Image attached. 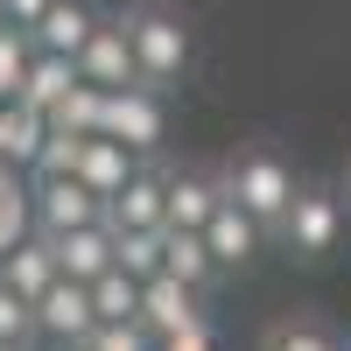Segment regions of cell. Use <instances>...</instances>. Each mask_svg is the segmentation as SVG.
<instances>
[{
	"label": "cell",
	"instance_id": "1",
	"mask_svg": "<svg viewBox=\"0 0 351 351\" xmlns=\"http://www.w3.org/2000/svg\"><path fill=\"white\" fill-rule=\"evenodd\" d=\"M127 14V43H134V71L141 84H155V92H176V84L190 77L197 64V28L183 8H169V0H134Z\"/></svg>",
	"mask_w": 351,
	"mask_h": 351
},
{
	"label": "cell",
	"instance_id": "2",
	"mask_svg": "<svg viewBox=\"0 0 351 351\" xmlns=\"http://www.w3.org/2000/svg\"><path fill=\"white\" fill-rule=\"evenodd\" d=\"M218 183H225V197H239L246 211L274 232L281 211L295 204V183H302V176L288 169L281 148H239V155H225V162H218Z\"/></svg>",
	"mask_w": 351,
	"mask_h": 351
},
{
	"label": "cell",
	"instance_id": "3",
	"mask_svg": "<svg viewBox=\"0 0 351 351\" xmlns=\"http://www.w3.org/2000/svg\"><path fill=\"white\" fill-rule=\"evenodd\" d=\"M344 239V190L330 183H295V204L281 211L274 225V246L288 260H302V267H316V260H330Z\"/></svg>",
	"mask_w": 351,
	"mask_h": 351
},
{
	"label": "cell",
	"instance_id": "4",
	"mask_svg": "<svg viewBox=\"0 0 351 351\" xmlns=\"http://www.w3.org/2000/svg\"><path fill=\"white\" fill-rule=\"evenodd\" d=\"M169 92H155V84H120V92H106V120L99 134H112L120 148H134L141 162H148L162 141H169V112H162Z\"/></svg>",
	"mask_w": 351,
	"mask_h": 351
},
{
	"label": "cell",
	"instance_id": "5",
	"mask_svg": "<svg viewBox=\"0 0 351 351\" xmlns=\"http://www.w3.org/2000/svg\"><path fill=\"white\" fill-rule=\"evenodd\" d=\"M211 295H197L190 281H176V274H155V281H141V330H148L155 344L162 337H183V330H204L211 324V309H204Z\"/></svg>",
	"mask_w": 351,
	"mask_h": 351
},
{
	"label": "cell",
	"instance_id": "6",
	"mask_svg": "<svg viewBox=\"0 0 351 351\" xmlns=\"http://www.w3.org/2000/svg\"><path fill=\"white\" fill-rule=\"evenodd\" d=\"M92 324H99V309H92V281L56 274L43 295H36V337H49V344L77 351L84 337H92Z\"/></svg>",
	"mask_w": 351,
	"mask_h": 351
},
{
	"label": "cell",
	"instance_id": "7",
	"mask_svg": "<svg viewBox=\"0 0 351 351\" xmlns=\"http://www.w3.org/2000/svg\"><path fill=\"white\" fill-rule=\"evenodd\" d=\"M204 246H211V253H218V267L232 274V267H253V260H260V253L274 246V232L260 225V218L246 211L239 197H218L211 225H204Z\"/></svg>",
	"mask_w": 351,
	"mask_h": 351
},
{
	"label": "cell",
	"instance_id": "8",
	"mask_svg": "<svg viewBox=\"0 0 351 351\" xmlns=\"http://www.w3.org/2000/svg\"><path fill=\"white\" fill-rule=\"evenodd\" d=\"M77 77H84V84H99V92L141 84V71H134V43H127V14H99L92 43L77 49Z\"/></svg>",
	"mask_w": 351,
	"mask_h": 351
},
{
	"label": "cell",
	"instance_id": "9",
	"mask_svg": "<svg viewBox=\"0 0 351 351\" xmlns=\"http://www.w3.org/2000/svg\"><path fill=\"white\" fill-rule=\"evenodd\" d=\"M28 190H36V232H71V225H99L106 204L77 183V176H28Z\"/></svg>",
	"mask_w": 351,
	"mask_h": 351
},
{
	"label": "cell",
	"instance_id": "10",
	"mask_svg": "<svg viewBox=\"0 0 351 351\" xmlns=\"http://www.w3.org/2000/svg\"><path fill=\"white\" fill-rule=\"evenodd\" d=\"M218 197H225L218 169H204V162L162 169V211H169V225H190V232H204V225H211V211H218Z\"/></svg>",
	"mask_w": 351,
	"mask_h": 351
},
{
	"label": "cell",
	"instance_id": "11",
	"mask_svg": "<svg viewBox=\"0 0 351 351\" xmlns=\"http://www.w3.org/2000/svg\"><path fill=\"white\" fill-rule=\"evenodd\" d=\"M134 169H141V155H134V148H120L112 134H84V141H77V162H71V176H77V183L92 190L99 204H106V197H120Z\"/></svg>",
	"mask_w": 351,
	"mask_h": 351
},
{
	"label": "cell",
	"instance_id": "12",
	"mask_svg": "<svg viewBox=\"0 0 351 351\" xmlns=\"http://www.w3.org/2000/svg\"><path fill=\"white\" fill-rule=\"evenodd\" d=\"M106 225L112 232H162L169 211H162V162H141L127 176L120 197H106Z\"/></svg>",
	"mask_w": 351,
	"mask_h": 351
},
{
	"label": "cell",
	"instance_id": "13",
	"mask_svg": "<svg viewBox=\"0 0 351 351\" xmlns=\"http://www.w3.org/2000/svg\"><path fill=\"white\" fill-rule=\"evenodd\" d=\"M49 253H56V274L71 281H99L112 267V225H71V232H49Z\"/></svg>",
	"mask_w": 351,
	"mask_h": 351
},
{
	"label": "cell",
	"instance_id": "14",
	"mask_svg": "<svg viewBox=\"0 0 351 351\" xmlns=\"http://www.w3.org/2000/svg\"><path fill=\"white\" fill-rule=\"evenodd\" d=\"M162 274L190 281L197 295H211L225 267H218V253L204 246V232H190V225H162Z\"/></svg>",
	"mask_w": 351,
	"mask_h": 351
},
{
	"label": "cell",
	"instance_id": "15",
	"mask_svg": "<svg viewBox=\"0 0 351 351\" xmlns=\"http://www.w3.org/2000/svg\"><path fill=\"white\" fill-rule=\"evenodd\" d=\"M92 28H99V8H92V0H56V8L28 28V43L49 49V56H77L84 43H92Z\"/></svg>",
	"mask_w": 351,
	"mask_h": 351
},
{
	"label": "cell",
	"instance_id": "16",
	"mask_svg": "<svg viewBox=\"0 0 351 351\" xmlns=\"http://www.w3.org/2000/svg\"><path fill=\"white\" fill-rule=\"evenodd\" d=\"M260 351H344V337H337L330 316H316V309H288V316H274V324L260 330Z\"/></svg>",
	"mask_w": 351,
	"mask_h": 351
},
{
	"label": "cell",
	"instance_id": "17",
	"mask_svg": "<svg viewBox=\"0 0 351 351\" xmlns=\"http://www.w3.org/2000/svg\"><path fill=\"white\" fill-rule=\"evenodd\" d=\"M0 281H8L14 295H28V302H36L43 288L56 281V253H49L43 232H28V239H14L8 253H0Z\"/></svg>",
	"mask_w": 351,
	"mask_h": 351
},
{
	"label": "cell",
	"instance_id": "18",
	"mask_svg": "<svg viewBox=\"0 0 351 351\" xmlns=\"http://www.w3.org/2000/svg\"><path fill=\"white\" fill-rule=\"evenodd\" d=\"M43 134H49V112H36V106H0V162H14V169H36V155H43Z\"/></svg>",
	"mask_w": 351,
	"mask_h": 351
},
{
	"label": "cell",
	"instance_id": "19",
	"mask_svg": "<svg viewBox=\"0 0 351 351\" xmlns=\"http://www.w3.org/2000/svg\"><path fill=\"white\" fill-rule=\"evenodd\" d=\"M36 232V190H28V169L0 162V253H8L14 239H28Z\"/></svg>",
	"mask_w": 351,
	"mask_h": 351
},
{
	"label": "cell",
	"instance_id": "20",
	"mask_svg": "<svg viewBox=\"0 0 351 351\" xmlns=\"http://www.w3.org/2000/svg\"><path fill=\"white\" fill-rule=\"evenodd\" d=\"M77 84V56H49V49H36V64H28V84H21V106H36V112H49L56 99H64Z\"/></svg>",
	"mask_w": 351,
	"mask_h": 351
},
{
	"label": "cell",
	"instance_id": "21",
	"mask_svg": "<svg viewBox=\"0 0 351 351\" xmlns=\"http://www.w3.org/2000/svg\"><path fill=\"white\" fill-rule=\"evenodd\" d=\"M92 309H99V324H141V281L120 274V267H106L92 281Z\"/></svg>",
	"mask_w": 351,
	"mask_h": 351
},
{
	"label": "cell",
	"instance_id": "22",
	"mask_svg": "<svg viewBox=\"0 0 351 351\" xmlns=\"http://www.w3.org/2000/svg\"><path fill=\"white\" fill-rule=\"evenodd\" d=\"M99 120H106V92H99V84H84V77L49 106V127H64V134H99Z\"/></svg>",
	"mask_w": 351,
	"mask_h": 351
},
{
	"label": "cell",
	"instance_id": "23",
	"mask_svg": "<svg viewBox=\"0 0 351 351\" xmlns=\"http://www.w3.org/2000/svg\"><path fill=\"white\" fill-rule=\"evenodd\" d=\"M112 267L134 281H155L162 274V232H112Z\"/></svg>",
	"mask_w": 351,
	"mask_h": 351
},
{
	"label": "cell",
	"instance_id": "24",
	"mask_svg": "<svg viewBox=\"0 0 351 351\" xmlns=\"http://www.w3.org/2000/svg\"><path fill=\"white\" fill-rule=\"evenodd\" d=\"M28 64H36V43H28V28H0V106H14V99H21Z\"/></svg>",
	"mask_w": 351,
	"mask_h": 351
},
{
	"label": "cell",
	"instance_id": "25",
	"mask_svg": "<svg viewBox=\"0 0 351 351\" xmlns=\"http://www.w3.org/2000/svg\"><path fill=\"white\" fill-rule=\"evenodd\" d=\"M0 344H36V302H28V295H14V288L8 281H0Z\"/></svg>",
	"mask_w": 351,
	"mask_h": 351
},
{
	"label": "cell",
	"instance_id": "26",
	"mask_svg": "<svg viewBox=\"0 0 351 351\" xmlns=\"http://www.w3.org/2000/svg\"><path fill=\"white\" fill-rule=\"evenodd\" d=\"M77 351H155V337L141 324H92V337H84Z\"/></svg>",
	"mask_w": 351,
	"mask_h": 351
},
{
	"label": "cell",
	"instance_id": "27",
	"mask_svg": "<svg viewBox=\"0 0 351 351\" xmlns=\"http://www.w3.org/2000/svg\"><path fill=\"white\" fill-rule=\"evenodd\" d=\"M77 141H84V134L49 127V134H43V155H36V169H28V176H71V162H77Z\"/></svg>",
	"mask_w": 351,
	"mask_h": 351
},
{
	"label": "cell",
	"instance_id": "28",
	"mask_svg": "<svg viewBox=\"0 0 351 351\" xmlns=\"http://www.w3.org/2000/svg\"><path fill=\"white\" fill-rule=\"evenodd\" d=\"M49 8H56V0H8V21H14V28H36Z\"/></svg>",
	"mask_w": 351,
	"mask_h": 351
},
{
	"label": "cell",
	"instance_id": "29",
	"mask_svg": "<svg viewBox=\"0 0 351 351\" xmlns=\"http://www.w3.org/2000/svg\"><path fill=\"white\" fill-rule=\"evenodd\" d=\"M155 351H211V324H204V330H183V337H162Z\"/></svg>",
	"mask_w": 351,
	"mask_h": 351
},
{
	"label": "cell",
	"instance_id": "30",
	"mask_svg": "<svg viewBox=\"0 0 351 351\" xmlns=\"http://www.w3.org/2000/svg\"><path fill=\"white\" fill-rule=\"evenodd\" d=\"M0 28H14V21H8V0H0Z\"/></svg>",
	"mask_w": 351,
	"mask_h": 351
},
{
	"label": "cell",
	"instance_id": "31",
	"mask_svg": "<svg viewBox=\"0 0 351 351\" xmlns=\"http://www.w3.org/2000/svg\"><path fill=\"white\" fill-rule=\"evenodd\" d=\"M344 204H351V169H344Z\"/></svg>",
	"mask_w": 351,
	"mask_h": 351
},
{
	"label": "cell",
	"instance_id": "32",
	"mask_svg": "<svg viewBox=\"0 0 351 351\" xmlns=\"http://www.w3.org/2000/svg\"><path fill=\"white\" fill-rule=\"evenodd\" d=\"M0 351H21V344H0Z\"/></svg>",
	"mask_w": 351,
	"mask_h": 351
},
{
	"label": "cell",
	"instance_id": "33",
	"mask_svg": "<svg viewBox=\"0 0 351 351\" xmlns=\"http://www.w3.org/2000/svg\"><path fill=\"white\" fill-rule=\"evenodd\" d=\"M344 351H351V344H344Z\"/></svg>",
	"mask_w": 351,
	"mask_h": 351
}]
</instances>
